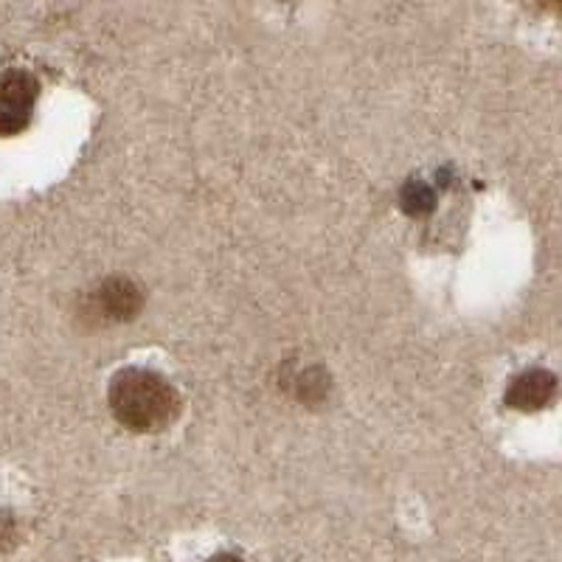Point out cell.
Returning a JSON list of instances; mask_svg holds the SVG:
<instances>
[{"label":"cell","mask_w":562,"mask_h":562,"mask_svg":"<svg viewBox=\"0 0 562 562\" xmlns=\"http://www.w3.org/2000/svg\"><path fill=\"white\" fill-rule=\"evenodd\" d=\"M110 411L133 434H158L180 414V394L149 369H124L110 383Z\"/></svg>","instance_id":"cell-1"},{"label":"cell","mask_w":562,"mask_h":562,"mask_svg":"<svg viewBox=\"0 0 562 562\" xmlns=\"http://www.w3.org/2000/svg\"><path fill=\"white\" fill-rule=\"evenodd\" d=\"M37 79L29 70L0 74V135H18L29 127L37 104Z\"/></svg>","instance_id":"cell-2"},{"label":"cell","mask_w":562,"mask_h":562,"mask_svg":"<svg viewBox=\"0 0 562 562\" xmlns=\"http://www.w3.org/2000/svg\"><path fill=\"white\" fill-rule=\"evenodd\" d=\"M140 304H144V295L138 284L124 276H113V279H104L97 293L90 295L88 310L102 321H130L138 315Z\"/></svg>","instance_id":"cell-3"},{"label":"cell","mask_w":562,"mask_h":562,"mask_svg":"<svg viewBox=\"0 0 562 562\" xmlns=\"http://www.w3.org/2000/svg\"><path fill=\"white\" fill-rule=\"evenodd\" d=\"M557 394V380L546 369H526L506 389V405L524 414L546 408Z\"/></svg>","instance_id":"cell-4"},{"label":"cell","mask_w":562,"mask_h":562,"mask_svg":"<svg viewBox=\"0 0 562 562\" xmlns=\"http://www.w3.org/2000/svg\"><path fill=\"white\" fill-rule=\"evenodd\" d=\"M293 391L301 403L315 405V403H321L326 394H329V378H326L324 369H304L295 374Z\"/></svg>","instance_id":"cell-5"},{"label":"cell","mask_w":562,"mask_h":562,"mask_svg":"<svg viewBox=\"0 0 562 562\" xmlns=\"http://www.w3.org/2000/svg\"><path fill=\"white\" fill-rule=\"evenodd\" d=\"M436 198L425 183H408L403 192V209L411 214H428L434 209Z\"/></svg>","instance_id":"cell-6"},{"label":"cell","mask_w":562,"mask_h":562,"mask_svg":"<svg viewBox=\"0 0 562 562\" xmlns=\"http://www.w3.org/2000/svg\"><path fill=\"white\" fill-rule=\"evenodd\" d=\"M209 562H243V560H239V557H234V554H217V557H211Z\"/></svg>","instance_id":"cell-7"}]
</instances>
